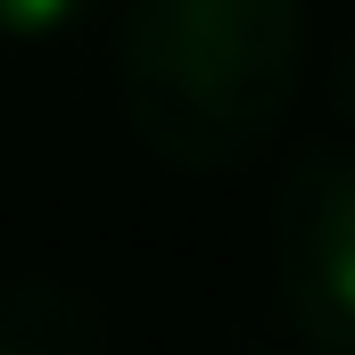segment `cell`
<instances>
[{"label":"cell","instance_id":"cell-4","mask_svg":"<svg viewBox=\"0 0 355 355\" xmlns=\"http://www.w3.org/2000/svg\"><path fill=\"white\" fill-rule=\"evenodd\" d=\"M99 8H107V0H0V42L50 50V42H67V33H83Z\"/></svg>","mask_w":355,"mask_h":355},{"label":"cell","instance_id":"cell-1","mask_svg":"<svg viewBox=\"0 0 355 355\" xmlns=\"http://www.w3.org/2000/svg\"><path fill=\"white\" fill-rule=\"evenodd\" d=\"M124 124L174 174H240L306 83V0H124Z\"/></svg>","mask_w":355,"mask_h":355},{"label":"cell","instance_id":"cell-5","mask_svg":"<svg viewBox=\"0 0 355 355\" xmlns=\"http://www.w3.org/2000/svg\"><path fill=\"white\" fill-rule=\"evenodd\" d=\"M331 99H339V116L355 124V42L339 50V58H331Z\"/></svg>","mask_w":355,"mask_h":355},{"label":"cell","instance_id":"cell-2","mask_svg":"<svg viewBox=\"0 0 355 355\" xmlns=\"http://www.w3.org/2000/svg\"><path fill=\"white\" fill-rule=\"evenodd\" d=\"M272 289L314 355H355V149H306L281 174Z\"/></svg>","mask_w":355,"mask_h":355},{"label":"cell","instance_id":"cell-3","mask_svg":"<svg viewBox=\"0 0 355 355\" xmlns=\"http://www.w3.org/2000/svg\"><path fill=\"white\" fill-rule=\"evenodd\" d=\"M0 355H107V314L67 281H0Z\"/></svg>","mask_w":355,"mask_h":355}]
</instances>
